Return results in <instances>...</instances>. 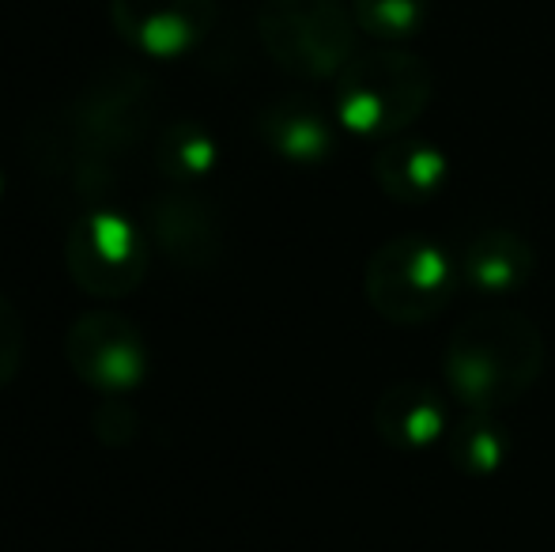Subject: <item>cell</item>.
<instances>
[{"mask_svg":"<svg viewBox=\"0 0 555 552\" xmlns=\"http://www.w3.org/2000/svg\"><path fill=\"white\" fill-rule=\"evenodd\" d=\"M544 352L541 325L526 310L480 307L461 318L446 341V390L468 413H503L537 386Z\"/></svg>","mask_w":555,"mask_h":552,"instance_id":"cell-1","label":"cell"},{"mask_svg":"<svg viewBox=\"0 0 555 552\" xmlns=\"http://www.w3.org/2000/svg\"><path fill=\"white\" fill-rule=\"evenodd\" d=\"M351 15L359 35L401 46L424 35V27L431 23V0H351Z\"/></svg>","mask_w":555,"mask_h":552,"instance_id":"cell-16","label":"cell"},{"mask_svg":"<svg viewBox=\"0 0 555 552\" xmlns=\"http://www.w3.org/2000/svg\"><path fill=\"white\" fill-rule=\"evenodd\" d=\"M23 363V318L15 303L0 292V390L15 378Z\"/></svg>","mask_w":555,"mask_h":552,"instance_id":"cell-17","label":"cell"},{"mask_svg":"<svg viewBox=\"0 0 555 552\" xmlns=\"http://www.w3.org/2000/svg\"><path fill=\"white\" fill-rule=\"evenodd\" d=\"M374 435L386 442L393 454H424L435 442L450 435V413L435 386L427 383H393L378 394L371 409Z\"/></svg>","mask_w":555,"mask_h":552,"instance_id":"cell-10","label":"cell"},{"mask_svg":"<svg viewBox=\"0 0 555 552\" xmlns=\"http://www.w3.org/2000/svg\"><path fill=\"white\" fill-rule=\"evenodd\" d=\"M435 73L424 57L401 46L356 53L333 80L336 126L356 137L393 140L427 111Z\"/></svg>","mask_w":555,"mask_h":552,"instance_id":"cell-2","label":"cell"},{"mask_svg":"<svg viewBox=\"0 0 555 552\" xmlns=\"http://www.w3.org/2000/svg\"><path fill=\"white\" fill-rule=\"evenodd\" d=\"M257 35L272 61L299 80H336L356 57V15L340 0H261Z\"/></svg>","mask_w":555,"mask_h":552,"instance_id":"cell-4","label":"cell"},{"mask_svg":"<svg viewBox=\"0 0 555 552\" xmlns=\"http://www.w3.org/2000/svg\"><path fill=\"white\" fill-rule=\"evenodd\" d=\"M371 175L389 201L427 205V201L442 193L446 178H450V159H446V152L439 144H431V140L393 137L371 159Z\"/></svg>","mask_w":555,"mask_h":552,"instance_id":"cell-12","label":"cell"},{"mask_svg":"<svg viewBox=\"0 0 555 552\" xmlns=\"http://www.w3.org/2000/svg\"><path fill=\"white\" fill-rule=\"evenodd\" d=\"M65 360L83 386L103 398H125L147 378V341L125 314L83 310L65 333Z\"/></svg>","mask_w":555,"mask_h":552,"instance_id":"cell-7","label":"cell"},{"mask_svg":"<svg viewBox=\"0 0 555 552\" xmlns=\"http://www.w3.org/2000/svg\"><path fill=\"white\" fill-rule=\"evenodd\" d=\"M147 118V80L140 73H117L80 95L73 111V163L80 190L111 175L114 159L129 152Z\"/></svg>","mask_w":555,"mask_h":552,"instance_id":"cell-6","label":"cell"},{"mask_svg":"<svg viewBox=\"0 0 555 552\" xmlns=\"http://www.w3.org/2000/svg\"><path fill=\"white\" fill-rule=\"evenodd\" d=\"M147 246V231L137 220L117 208H91L68 228V277L91 299H125L144 284Z\"/></svg>","mask_w":555,"mask_h":552,"instance_id":"cell-5","label":"cell"},{"mask_svg":"<svg viewBox=\"0 0 555 552\" xmlns=\"http://www.w3.org/2000/svg\"><path fill=\"white\" fill-rule=\"evenodd\" d=\"M137 424H140L137 413H132L121 398H106L103 406H99L95 420H91V427H95V435L106 447H125V442L137 435Z\"/></svg>","mask_w":555,"mask_h":552,"instance_id":"cell-18","label":"cell"},{"mask_svg":"<svg viewBox=\"0 0 555 552\" xmlns=\"http://www.w3.org/2000/svg\"><path fill=\"white\" fill-rule=\"evenodd\" d=\"M155 167L170 185H201L220 167V140L201 121H175L155 140Z\"/></svg>","mask_w":555,"mask_h":552,"instance_id":"cell-14","label":"cell"},{"mask_svg":"<svg viewBox=\"0 0 555 552\" xmlns=\"http://www.w3.org/2000/svg\"><path fill=\"white\" fill-rule=\"evenodd\" d=\"M147 243L178 269L205 273L223 251V223L212 201H205L190 185H167L147 201L144 216Z\"/></svg>","mask_w":555,"mask_h":552,"instance_id":"cell-8","label":"cell"},{"mask_svg":"<svg viewBox=\"0 0 555 552\" xmlns=\"http://www.w3.org/2000/svg\"><path fill=\"white\" fill-rule=\"evenodd\" d=\"M457 269L461 287L483 295V299H511L533 280L537 254L518 231L488 228L465 243V251L457 254Z\"/></svg>","mask_w":555,"mask_h":552,"instance_id":"cell-11","label":"cell"},{"mask_svg":"<svg viewBox=\"0 0 555 552\" xmlns=\"http://www.w3.org/2000/svg\"><path fill=\"white\" fill-rule=\"evenodd\" d=\"M446 447H450V458L461 473L491 477V473H499L506 465L514 439L503 420H499V413H468L465 420L450 424Z\"/></svg>","mask_w":555,"mask_h":552,"instance_id":"cell-15","label":"cell"},{"mask_svg":"<svg viewBox=\"0 0 555 552\" xmlns=\"http://www.w3.org/2000/svg\"><path fill=\"white\" fill-rule=\"evenodd\" d=\"M0 193H4V167H0Z\"/></svg>","mask_w":555,"mask_h":552,"instance_id":"cell-19","label":"cell"},{"mask_svg":"<svg viewBox=\"0 0 555 552\" xmlns=\"http://www.w3.org/2000/svg\"><path fill=\"white\" fill-rule=\"evenodd\" d=\"M111 23L125 46L152 61H170L205 42L216 0H111Z\"/></svg>","mask_w":555,"mask_h":552,"instance_id":"cell-9","label":"cell"},{"mask_svg":"<svg viewBox=\"0 0 555 552\" xmlns=\"http://www.w3.org/2000/svg\"><path fill=\"white\" fill-rule=\"evenodd\" d=\"M257 133H261L272 155L299 163V167L325 163L336 144L330 114L307 95H284L264 106L261 118H257Z\"/></svg>","mask_w":555,"mask_h":552,"instance_id":"cell-13","label":"cell"},{"mask_svg":"<svg viewBox=\"0 0 555 552\" xmlns=\"http://www.w3.org/2000/svg\"><path fill=\"white\" fill-rule=\"evenodd\" d=\"M461 287L457 258L424 235H397L371 254L363 295L389 325H424L439 318Z\"/></svg>","mask_w":555,"mask_h":552,"instance_id":"cell-3","label":"cell"}]
</instances>
